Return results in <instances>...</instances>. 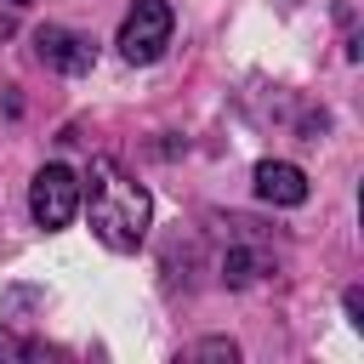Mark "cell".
<instances>
[{"label": "cell", "mask_w": 364, "mask_h": 364, "mask_svg": "<svg viewBox=\"0 0 364 364\" xmlns=\"http://www.w3.org/2000/svg\"><path fill=\"white\" fill-rule=\"evenodd\" d=\"M46 347H34V341H17L11 330H0V358H40Z\"/></svg>", "instance_id": "obj_7"}, {"label": "cell", "mask_w": 364, "mask_h": 364, "mask_svg": "<svg viewBox=\"0 0 364 364\" xmlns=\"http://www.w3.org/2000/svg\"><path fill=\"white\" fill-rule=\"evenodd\" d=\"M171 28H176L171 0H131V11H125V23H119V51H125V63H159V51L171 46Z\"/></svg>", "instance_id": "obj_2"}, {"label": "cell", "mask_w": 364, "mask_h": 364, "mask_svg": "<svg viewBox=\"0 0 364 364\" xmlns=\"http://www.w3.org/2000/svg\"><path fill=\"white\" fill-rule=\"evenodd\" d=\"M11 6H28V0H11Z\"/></svg>", "instance_id": "obj_11"}, {"label": "cell", "mask_w": 364, "mask_h": 364, "mask_svg": "<svg viewBox=\"0 0 364 364\" xmlns=\"http://www.w3.org/2000/svg\"><path fill=\"white\" fill-rule=\"evenodd\" d=\"M341 301H347V313H353V324H364V296H358V290H347Z\"/></svg>", "instance_id": "obj_8"}, {"label": "cell", "mask_w": 364, "mask_h": 364, "mask_svg": "<svg viewBox=\"0 0 364 364\" xmlns=\"http://www.w3.org/2000/svg\"><path fill=\"white\" fill-rule=\"evenodd\" d=\"M256 193L267 205H301L307 199V176L296 165H284V159H262L256 165Z\"/></svg>", "instance_id": "obj_5"}, {"label": "cell", "mask_w": 364, "mask_h": 364, "mask_svg": "<svg viewBox=\"0 0 364 364\" xmlns=\"http://www.w3.org/2000/svg\"><path fill=\"white\" fill-rule=\"evenodd\" d=\"M28 210H34L40 228H68L74 210H80V176L68 165H46L28 188Z\"/></svg>", "instance_id": "obj_3"}, {"label": "cell", "mask_w": 364, "mask_h": 364, "mask_svg": "<svg viewBox=\"0 0 364 364\" xmlns=\"http://www.w3.org/2000/svg\"><path fill=\"white\" fill-rule=\"evenodd\" d=\"M34 57H40L46 68H57V74H85V68L97 63V40L80 34V28L46 23V28H34Z\"/></svg>", "instance_id": "obj_4"}, {"label": "cell", "mask_w": 364, "mask_h": 364, "mask_svg": "<svg viewBox=\"0 0 364 364\" xmlns=\"http://www.w3.org/2000/svg\"><path fill=\"white\" fill-rule=\"evenodd\" d=\"M262 273H273V262H267V250H250V245H233L228 256H222V279L239 290V284H256Z\"/></svg>", "instance_id": "obj_6"}, {"label": "cell", "mask_w": 364, "mask_h": 364, "mask_svg": "<svg viewBox=\"0 0 364 364\" xmlns=\"http://www.w3.org/2000/svg\"><path fill=\"white\" fill-rule=\"evenodd\" d=\"M6 34H17V17H11V11H0V40H6Z\"/></svg>", "instance_id": "obj_10"}, {"label": "cell", "mask_w": 364, "mask_h": 364, "mask_svg": "<svg viewBox=\"0 0 364 364\" xmlns=\"http://www.w3.org/2000/svg\"><path fill=\"white\" fill-rule=\"evenodd\" d=\"M80 193H85V210H91V233H97L108 250L131 256V250L148 239L154 199H148V188H142L136 176H125L119 159L97 154L91 171H85V182H80Z\"/></svg>", "instance_id": "obj_1"}, {"label": "cell", "mask_w": 364, "mask_h": 364, "mask_svg": "<svg viewBox=\"0 0 364 364\" xmlns=\"http://www.w3.org/2000/svg\"><path fill=\"white\" fill-rule=\"evenodd\" d=\"M199 353H205V358H233V341H205Z\"/></svg>", "instance_id": "obj_9"}]
</instances>
